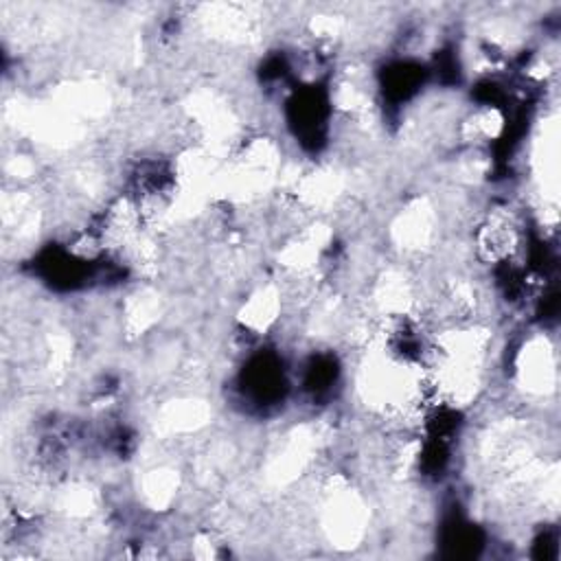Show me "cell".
<instances>
[{"label":"cell","mask_w":561,"mask_h":561,"mask_svg":"<svg viewBox=\"0 0 561 561\" xmlns=\"http://www.w3.org/2000/svg\"><path fill=\"white\" fill-rule=\"evenodd\" d=\"M511 368L515 388L528 399H546L557 388V351L543 331L522 340Z\"/></svg>","instance_id":"cell-1"}]
</instances>
